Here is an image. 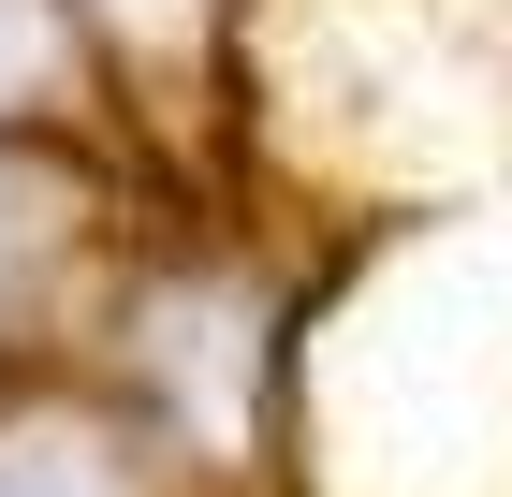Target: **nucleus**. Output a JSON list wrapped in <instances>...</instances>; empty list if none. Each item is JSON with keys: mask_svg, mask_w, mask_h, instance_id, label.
I'll list each match as a JSON object with an SVG mask.
<instances>
[{"mask_svg": "<svg viewBox=\"0 0 512 497\" xmlns=\"http://www.w3.org/2000/svg\"><path fill=\"white\" fill-rule=\"evenodd\" d=\"M44 59H59V30H44V0H0V103H15V88H30Z\"/></svg>", "mask_w": 512, "mask_h": 497, "instance_id": "obj_2", "label": "nucleus"}, {"mask_svg": "<svg viewBox=\"0 0 512 497\" xmlns=\"http://www.w3.org/2000/svg\"><path fill=\"white\" fill-rule=\"evenodd\" d=\"M0 497H118V454L88 424H15L0 439Z\"/></svg>", "mask_w": 512, "mask_h": 497, "instance_id": "obj_1", "label": "nucleus"}, {"mask_svg": "<svg viewBox=\"0 0 512 497\" xmlns=\"http://www.w3.org/2000/svg\"><path fill=\"white\" fill-rule=\"evenodd\" d=\"M0 264H15V191H0Z\"/></svg>", "mask_w": 512, "mask_h": 497, "instance_id": "obj_4", "label": "nucleus"}, {"mask_svg": "<svg viewBox=\"0 0 512 497\" xmlns=\"http://www.w3.org/2000/svg\"><path fill=\"white\" fill-rule=\"evenodd\" d=\"M103 15H118V30H147V44H161V30H191V0H103Z\"/></svg>", "mask_w": 512, "mask_h": 497, "instance_id": "obj_3", "label": "nucleus"}]
</instances>
